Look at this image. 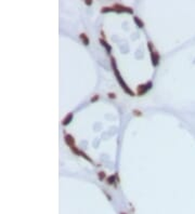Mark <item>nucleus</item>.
I'll return each mask as SVG.
<instances>
[{
	"instance_id": "7",
	"label": "nucleus",
	"mask_w": 195,
	"mask_h": 214,
	"mask_svg": "<svg viewBox=\"0 0 195 214\" xmlns=\"http://www.w3.org/2000/svg\"><path fill=\"white\" fill-rule=\"evenodd\" d=\"M79 38L82 40V42H84L85 46H88V44H89V38L87 37L85 34H80V35H79Z\"/></svg>"
},
{
	"instance_id": "12",
	"label": "nucleus",
	"mask_w": 195,
	"mask_h": 214,
	"mask_svg": "<svg viewBox=\"0 0 195 214\" xmlns=\"http://www.w3.org/2000/svg\"><path fill=\"white\" fill-rule=\"evenodd\" d=\"M98 100H99V95H94L91 99V102H96V101H98Z\"/></svg>"
},
{
	"instance_id": "2",
	"label": "nucleus",
	"mask_w": 195,
	"mask_h": 214,
	"mask_svg": "<svg viewBox=\"0 0 195 214\" xmlns=\"http://www.w3.org/2000/svg\"><path fill=\"white\" fill-rule=\"evenodd\" d=\"M148 49L151 50V59H152V64L153 66H157L158 62H159V54H158L157 52H154L153 51V46L151 42H148Z\"/></svg>"
},
{
	"instance_id": "6",
	"label": "nucleus",
	"mask_w": 195,
	"mask_h": 214,
	"mask_svg": "<svg viewBox=\"0 0 195 214\" xmlns=\"http://www.w3.org/2000/svg\"><path fill=\"white\" fill-rule=\"evenodd\" d=\"M72 119H73V113H69L68 115L65 117L64 119H63V121H62V123L64 124V126H67L71 121H72Z\"/></svg>"
},
{
	"instance_id": "15",
	"label": "nucleus",
	"mask_w": 195,
	"mask_h": 214,
	"mask_svg": "<svg viewBox=\"0 0 195 214\" xmlns=\"http://www.w3.org/2000/svg\"><path fill=\"white\" fill-rule=\"evenodd\" d=\"M91 1H86V5H91Z\"/></svg>"
},
{
	"instance_id": "16",
	"label": "nucleus",
	"mask_w": 195,
	"mask_h": 214,
	"mask_svg": "<svg viewBox=\"0 0 195 214\" xmlns=\"http://www.w3.org/2000/svg\"><path fill=\"white\" fill-rule=\"evenodd\" d=\"M120 214H126V213H120Z\"/></svg>"
},
{
	"instance_id": "4",
	"label": "nucleus",
	"mask_w": 195,
	"mask_h": 214,
	"mask_svg": "<svg viewBox=\"0 0 195 214\" xmlns=\"http://www.w3.org/2000/svg\"><path fill=\"white\" fill-rule=\"evenodd\" d=\"M114 9H115V11H118V12H128V13H132L134 11H132V9H130V8H127V7H124V5H114Z\"/></svg>"
},
{
	"instance_id": "3",
	"label": "nucleus",
	"mask_w": 195,
	"mask_h": 214,
	"mask_svg": "<svg viewBox=\"0 0 195 214\" xmlns=\"http://www.w3.org/2000/svg\"><path fill=\"white\" fill-rule=\"evenodd\" d=\"M151 88H152V82L151 81L146 82V83H144V84H141V86L138 87V94L139 95H143V94L146 93Z\"/></svg>"
},
{
	"instance_id": "8",
	"label": "nucleus",
	"mask_w": 195,
	"mask_h": 214,
	"mask_svg": "<svg viewBox=\"0 0 195 214\" xmlns=\"http://www.w3.org/2000/svg\"><path fill=\"white\" fill-rule=\"evenodd\" d=\"M134 22H136V24L138 25L139 27L140 28H143L144 27V24H143V22H142V21H140V19H139V17H137V16H134Z\"/></svg>"
},
{
	"instance_id": "5",
	"label": "nucleus",
	"mask_w": 195,
	"mask_h": 214,
	"mask_svg": "<svg viewBox=\"0 0 195 214\" xmlns=\"http://www.w3.org/2000/svg\"><path fill=\"white\" fill-rule=\"evenodd\" d=\"M65 143H66L67 145L71 146V148L74 147V144H75V140L71 134H66L65 135Z\"/></svg>"
},
{
	"instance_id": "1",
	"label": "nucleus",
	"mask_w": 195,
	"mask_h": 214,
	"mask_svg": "<svg viewBox=\"0 0 195 214\" xmlns=\"http://www.w3.org/2000/svg\"><path fill=\"white\" fill-rule=\"evenodd\" d=\"M112 65H113V69H114V74H115V76H116V78H117V81H118V83L121 86V88L126 91V93H128L129 95H132L134 96V92L131 91L130 89H129V87L126 84V82L124 81V79L121 78V76H120V74H119V71H118V69H117V67H116V64H115V59L112 57Z\"/></svg>"
},
{
	"instance_id": "13",
	"label": "nucleus",
	"mask_w": 195,
	"mask_h": 214,
	"mask_svg": "<svg viewBox=\"0 0 195 214\" xmlns=\"http://www.w3.org/2000/svg\"><path fill=\"white\" fill-rule=\"evenodd\" d=\"M109 95H110V97H111V99H115V97H116V95H115L114 93H110Z\"/></svg>"
},
{
	"instance_id": "14",
	"label": "nucleus",
	"mask_w": 195,
	"mask_h": 214,
	"mask_svg": "<svg viewBox=\"0 0 195 214\" xmlns=\"http://www.w3.org/2000/svg\"><path fill=\"white\" fill-rule=\"evenodd\" d=\"M134 113H136V115L137 116H140V115H142L141 113H139V111H137V110H134Z\"/></svg>"
},
{
	"instance_id": "9",
	"label": "nucleus",
	"mask_w": 195,
	"mask_h": 214,
	"mask_svg": "<svg viewBox=\"0 0 195 214\" xmlns=\"http://www.w3.org/2000/svg\"><path fill=\"white\" fill-rule=\"evenodd\" d=\"M100 42H101V43L103 44L104 47H105L106 49H107V52H109V53H110V52H111V50H112V48L109 46V43H107V42H106V41H104L103 39H100Z\"/></svg>"
},
{
	"instance_id": "10",
	"label": "nucleus",
	"mask_w": 195,
	"mask_h": 214,
	"mask_svg": "<svg viewBox=\"0 0 195 214\" xmlns=\"http://www.w3.org/2000/svg\"><path fill=\"white\" fill-rule=\"evenodd\" d=\"M115 178H116V176L115 175H111V176L107 177V182H109V184H114L115 183Z\"/></svg>"
},
{
	"instance_id": "11",
	"label": "nucleus",
	"mask_w": 195,
	"mask_h": 214,
	"mask_svg": "<svg viewBox=\"0 0 195 214\" xmlns=\"http://www.w3.org/2000/svg\"><path fill=\"white\" fill-rule=\"evenodd\" d=\"M99 177H100V180H103L104 177H105V174H104V172H100L99 173Z\"/></svg>"
}]
</instances>
